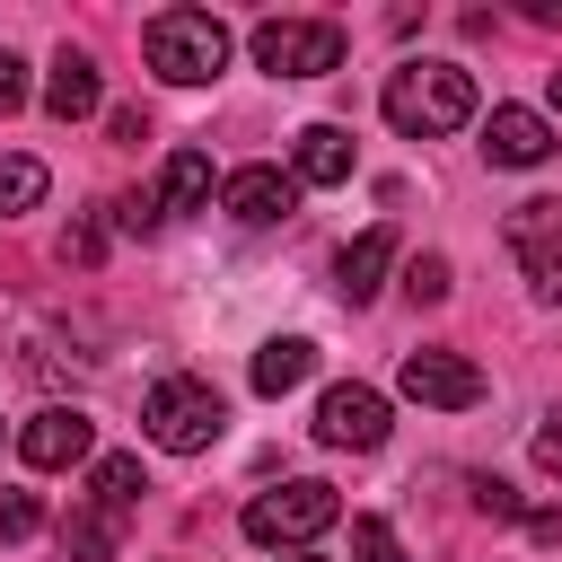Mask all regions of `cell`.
<instances>
[{
    "instance_id": "9",
    "label": "cell",
    "mask_w": 562,
    "mask_h": 562,
    "mask_svg": "<svg viewBox=\"0 0 562 562\" xmlns=\"http://www.w3.org/2000/svg\"><path fill=\"white\" fill-rule=\"evenodd\" d=\"M97 448V422L88 413H70V404H44L26 430H18V457L35 465V474H61V465H79Z\"/></svg>"
},
{
    "instance_id": "23",
    "label": "cell",
    "mask_w": 562,
    "mask_h": 562,
    "mask_svg": "<svg viewBox=\"0 0 562 562\" xmlns=\"http://www.w3.org/2000/svg\"><path fill=\"white\" fill-rule=\"evenodd\" d=\"M527 448H536V465H544V474H562V404L536 422V439H527Z\"/></svg>"
},
{
    "instance_id": "6",
    "label": "cell",
    "mask_w": 562,
    "mask_h": 562,
    "mask_svg": "<svg viewBox=\"0 0 562 562\" xmlns=\"http://www.w3.org/2000/svg\"><path fill=\"white\" fill-rule=\"evenodd\" d=\"M509 255H518L536 299H562V202H544V193L518 202L509 211Z\"/></svg>"
},
{
    "instance_id": "11",
    "label": "cell",
    "mask_w": 562,
    "mask_h": 562,
    "mask_svg": "<svg viewBox=\"0 0 562 562\" xmlns=\"http://www.w3.org/2000/svg\"><path fill=\"white\" fill-rule=\"evenodd\" d=\"M220 202H228L237 228H272V220L299 211V176H281V167H237V176L220 184Z\"/></svg>"
},
{
    "instance_id": "27",
    "label": "cell",
    "mask_w": 562,
    "mask_h": 562,
    "mask_svg": "<svg viewBox=\"0 0 562 562\" xmlns=\"http://www.w3.org/2000/svg\"><path fill=\"white\" fill-rule=\"evenodd\" d=\"M527 536H536V544H562V509H536V518H527Z\"/></svg>"
},
{
    "instance_id": "25",
    "label": "cell",
    "mask_w": 562,
    "mask_h": 562,
    "mask_svg": "<svg viewBox=\"0 0 562 562\" xmlns=\"http://www.w3.org/2000/svg\"><path fill=\"white\" fill-rule=\"evenodd\" d=\"M474 501H483V509H492V518H527V509H518V492H509V483H501V474H483V483H474Z\"/></svg>"
},
{
    "instance_id": "2",
    "label": "cell",
    "mask_w": 562,
    "mask_h": 562,
    "mask_svg": "<svg viewBox=\"0 0 562 562\" xmlns=\"http://www.w3.org/2000/svg\"><path fill=\"white\" fill-rule=\"evenodd\" d=\"M140 53H149V70H158L167 88H211V79L228 70V26H220L211 9H158V18L140 26Z\"/></svg>"
},
{
    "instance_id": "22",
    "label": "cell",
    "mask_w": 562,
    "mask_h": 562,
    "mask_svg": "<svg viewBox=\"0 0 562 562\" xmlns=\"http://www.w3.org/2000/svg\"><path fill=\"white\" fill-rule=\"evenodd\" d=\"M61 562H114V553H105V518H70V536H61Z\"/></svg>"
},
{
    "instance_id": "1",
    "label": "cell",
    "mask_w": 562,
    "mask_h": 562,
    "mask_svg": "<svg viewBox=\"0 0 562 562\" xmlns=\"http://www.w3.org/2000/svg\"><path fill=\"white\" fill-rule=\"evenodd\" d=\"M378 105H386V123L404 140H439V132L474 123V79L457 61H395L386 88H378Z\"/></svg>"
},
{
    "instance_id": "28",
    "label": "cell",
    "mask_w": 562,
    "mask_h": 562,
    "mask_svg": "<svg viewBox=\"0 0 562 562\" xmlns=\"http://www.w3.org/2000/svg\"><path fill=\"white\" fill-rule=\"evenodd\" d=\"M527 18L536 26H562V0H527Z\"/></svg>"
},
{
    "instance_id": "21",
    "label": "cell",
    "mask_w": 562,
    "mask_h": 562,
    "mask_svg": "<svg viewBox=\"0 0 562 562\" xmlns=\"http://www.w3.org/2000/svg\"><path fill=\"white\" fill-rule=\"evenodd\" d=\"M351 562H404L395 527H386V518H351Z\"/></svg>"
},
{
    "instance_id": "29",
    "label": "cell",
    "mask_w": 562,
    "mask_h": 562,
    "mask_svg": "<svg viewBox=\"0 0 562 562\" xmlns=\"http://www.w3.org/2000/svg\"><path fill=\"white\" fill-rule=\"evenodd\" d=\"M553 105H562V70H553Z\"/></svg>"
},
{
    "instance_id": "12",
    "label": "cell",
    "mask_w": 562,
    "mask_h": 562,
    "mask_svg": "<svg viewBox=\"0 0 562 562\" xmlns=\"http://www.w3.org/2000/svg\"><path fill=\"white\" fill-rule=\"evenodd\" d=\"M386 263H395V228H360V237L342 246V263H334V290H342L351 307H369V299L386 290Z\"/></svg>"
},
{
    "instance_id": "17",
    "label": "cell",
    "mask_w": 562,
    "mask_h": 562,
    "mask_svg": "<svg viewBox=\"0 0 562 562\" xmlns=\"http://www.w3.org/2000/svg\"><path fill=\"white\" fill-rule=\"evenodd\" d=\"M88 492H97V518H123L149 483H140V457H97V474H88Z\"/></svg>"
},
{
    "instance_id": "24",
    "label": "cell",
    "mask_w": 562,
    "mask_h": 562,
    "mask_svg": "<svg viewBox=\"0 0 562 562\" xmlns=\"http://www.w3.org/2000/svg\"><path fill=\"white\" fill-rule=\"evenodd\" d=\"M18 105H26V61L0 44V114H18Z\"/></svg>"
},
{
    "instance_id": "16",
    "label": "cell",
    "mask_w": 562,
    "mask_h": 562,
    "mask_svg": "<svg viewBox=\"0 0 562 562\" xmlns=\"http://www.w3.org/2000/svg\"><path fill=\"white\" fill-rule=\"evenodd\" d=\"M202 202H211V158H202V149H176L167 176H158V211L184 220V211H202Z\"/></svg>"
},
{
    "instance_id": "26",
    "label": "cell",
    "mask_w": 562,
    "mask_h": 562,
    "mask_svg": "<svg viewBox=\"0 0 562 562\" xmlns=\"http://www.w3.org/2000/svg\"><path fill=\"white\" fill-rule=\"evenodd\" d=\"M105 123H114V140H149V114H140V105H114Z\"/></svg>"
},
{
    "instance_id": "18",
    "label": "cell",
    "mask_w": 562,
    "mask_h": 562,
    "mask_svg": "<svg viewBox=\"0 0 562 562\" xmlns=\"http://www.w3.org/2000/svg\"><path fill=\"white\" fill-rule=\"evenodd\" d=\"M44 158H0V220H18V211H35L44 202Z\"/></svg>"
},
{
    "instance_id": "13",
    "label": "cell",
    "mask_w": 562,
    "mask_h": 562,
    "mask_svg": "<svg viewBox=\"0 0 562 562\" xmlns=\"http://www.w3.org/2000/svg\"><path fill=\"white\" fill-rule=\"evenodd\" d=\"M44 105H53L61 123H79V114H97V105H105V88H97V61L61 44V53H53V79H44Z\"/></svg>"
},
{
    "instance_id": "15",
    "label": "cell",
    "mask_w": 562,
    "mask_h": 562,
    "mask_svg": "<svg viewBox=\"0 0 562 562\" xmlns=\"http://www.w3.org/2000/svg\"><path fill=\"white\" fill-rule=\"evenodd\" d=\"M316 378V342L307 334H272L263 351H255V395H290V386H307Z\"/></svg>"
},
{
    "instance_id": "7",
    "label": "cell",
    "mask_w": 562,
    "mask_h": 562,
    "mask_svg": "<svg viewBox=\"0 0 562 562\" xmlns=\"http://www.w3.org/2000/svg\"><path fill=\"white\" fill-rule=\"evenodd\" d=\"M395 386H404L413 404H430V413H465V404H483V369H474L465 351H404Z\"/></svg>"
},
{
    "instance_id": "10",
    "label": "cell",
    "mask_w": 562,
    "mask_h": 562,
    "mask_svg": "<svg viewBox=\"0 0 562 562\" xmlns=\"http://www.w3.org/2000/svg\"><path fill=\"white\" fill-rule=\"evenodd\" d=\"M483 158L492 167H544L553 158V123L536 105H492L483 114Z\"/></svg>"
},
{
    "instance_id": "19",
    "label": "cell",
    "mask_w": 562,
    "mask_h": 562,
    "mask_svg": "<svg viewBox=\"0 0 562 562\" xmlns=\"http://www.w3.org/2000/svg\"><path fill=\"white\" fill-rule=\"evenodd\" d=\"M404 299H413V307H439V299H448V255H413V263H404Z\"/></svg>"
},
{
    "instance_id": "14",
    "label": "cell",
    "mask_w": 562,
    "mask_h": 562,
    "mask_svg": "<svg viewBox=\"0 0 562 562\" xmlns=\"http://www.w3.org/2000/svg\"><path fill=\"white\" fill-rule=\"evenodd\" d=\"M290 176H299V184H342V176H351V132H342V123H307Z\"/></svg>"
},
{
    "instance_id": "3",
    "label": "cell",
    "mask_w": 562,
    "mask_h": 562,
    "mask_svg": "<svg viewBox=\"0 0 562 562\" xmlns=\"http://www.w3.org/2000/svg\"><path fill=\"white\" fill-rule=\"evenodd\" d=\"M334 518H342L334 483H316V474H307V483H272V492H255L237 527H246V544H263V553H307Z\"/></svg>"
},
{
    "instance_id": "5",
    "label": "cell",
    "mask_w": 562,
    "mask_h": 562,
    "mask_svg": "<svg viewBox=\"0 0 562 562\" xmlns=\"http://www.w3.org/2000/svg\"><path fill=\"white\" fill-rule=\"evenodd\" d=\"M246 44H255V61L272 79H325V70H342V26L334 18H263Z\"/></svg>"
},
{
    "instance_id": "8",
    "label": "cell",
    "mask_w": 562,
    "mask_h": 562,
    "mask_svg": "<svg viewBox=\"0 0 562 562\" xmlns=\"http://www.w3.org/2000/svg\"><path fill=\"white\" fill-rule=\"evenodd\" d=\"M316 439L325 448H378L386 439V395L378 386H325V404H316Z\"/></svg>"
},
{
    "instance_id": "4",
    "label": "cell",
    "mask_w": 562,
    "mask_h": 562,
    "mask_svg": "<svg viewBox=\"0 0 562 562\" xmlns=\"http://www.w3.org/2000/svg\"><path fill=\"white\" fill-rule=\"evenodd\" d=\"M140 430H149L167 457H202V448L228 430V404H220V386H202V378H158L149 404H140Z\"/></svg>"
},
{
    "instance_id": "30",
    "label": "cell",
    "mask_w": 562,
    "mask_h": 562,
    "mask_svg": "<svg viewBox=\"0 0 562 562\" xmlns=\"http://www.w3.org/2000/svg\"><path fill=\"white\" fill-rule=\"evenodd\" d=\"M281 562H316V553H281Z\"/></svg>"
},
{
    "instance_id": "20",
    "label": "cell",
    "mask_w": 562,
    "mask_h": 562,
    "mask_svg": "<svg viewBox=\"0 0 562 562\" xmlns=\"http://www.w3.org/2000/svg\"><path fill=\"white\" fill-rule=\"evenodd\" d=\"M26 536H44V501L35 492H0V544H26Z\"/></svg>"
}]
</instances>
